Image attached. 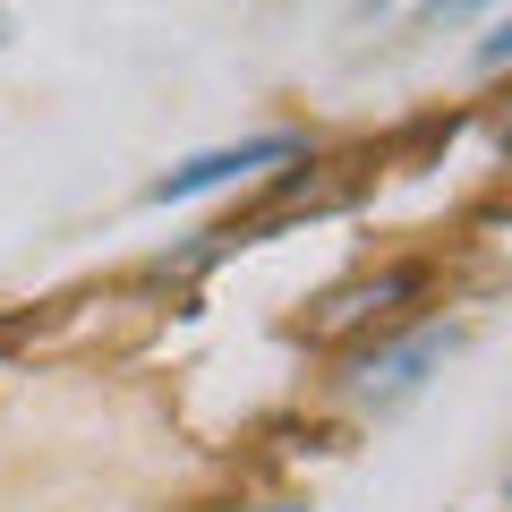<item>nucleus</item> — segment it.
Segmentation results:
<instances>
[{
  "label": "nucleus",
  "mask_w": 512,
  "mask_h": 512,
  "mask_svg": "<svg viewBox=\"0 0 512 512\" xmlns=\"http://www.w3.org/2000/svg\"><path fill=\"white\" fill-rule=\"evenodd\" d=\"M470 350V316H444V325H419V333H402V342H384V350H367L359 367H350V402L367 410V419H393L402 402H419L427 384L444 376V367Z\"/></svg>",
  "instance_id": "nucleus-1"
},
{
  "label": "nucleus",
  "mask_w": 512,
  "mask_h": 512,
  "mask_svg": "<svg viewBox=\"0 0 512 512\" xmlns=\"http://www.w3.org/2000/svg\"><path fill=\"white\" fill-rule=\"evenodd\" d=\"M504 52H512V26L495 18V26H487V43H478V69H504Z\"/></svg>",
  "instance_id": "nucleus-3"
},
{
  "label": "nucleus",
  "mask_w": 512,
  "mask_h": 512,
  "mask_svg": "<svg viewBox=\"0 0 512 512\" xmlns=\"http://www.w3.org/2000/svg\"><path fill=\"white\" fill-rule=\"evenodd\" d=\"M256 512H316L308 495H282V504H256Z\"/></svg>",
  "instance_id": "nucleus-4"
},
{
  "label": "nucleus",
  "mask_w": 512,
  "mask_h": 512,
  "mask_svg": "<svg viewBox=\"0 0 512 512\" xmlns=\"http://www.w3.org/2000/svg\"><path fill=\"white\" fill-rule=\"evenodd\" d=\"M299 154H308V128H248L231 146H197L171 171H154V180L137 188V205H197V197H214V188H239V180H256V171H274V163H299Z\"/></svg>",
  "instance_id": "nucleus-2"
}]
</instances>
